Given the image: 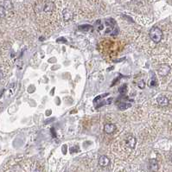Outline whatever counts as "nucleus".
I'll return each mask as SVG.
<instances>
[{"mask_svg":"<svg viewBox=\"0 0 172 172\" xmlns=\"http://www.w3.org/2000/svg\"><path fill=\"white\" fill-rule=\"evenodd\" d=\"M171 71V67L167 64H163L161 65L158 69V74L162 76H166Z\"/></svg>","mask_w":172,"mask_h":172,"instance_id":"nucleus-2","label":"nucleus"},{"mask_svg":"<svg viewBox=\"0 0 172 172\" xmlns=\"http://www.w3.org/2000/svg\"><path fill=\"white\" fill-rule=\"evenodd\" d=\"M149 168L151 171L156 172L158 171V163L156 159H150L149 161Z\"/></svg>","mask_w":172,"mask_h":172,"instance_id":"nucleus-6","label":"nucleus"},{"mask_svg":"<svg viewBox=\"0 0 172 172\" xmlns=\"http://www.w3.org/2000/svg\"><path fill=\"white\" fill-rule=\"evenodd\" d=\"M157 102H158V104L160 106L164 107V106H167L169 105V99L166 96L160 95V96L158 97V99H157Z\"/></svg>","mask_w":172,"mask_h":172,"instance_id":"nucleus-3","label":"nucleus"},{"mask_svg":"<svg viewBox=\"0 0 172 172\" xmlns=\"http://www.w3.org/2000/svg\"><path fill=\"white\" fill-rule=\"evenodd\" d=\"M99 164L101 167H106L110 164V159L108 158L106 156H101L99 158Z\"/></svg>","mask_w":172,"mask_h":172,"instance_id":"nucleus-7","label":"nucleus"},{"mask_svg":"<svg viewBox=\"0 0 172 172\" xmlns=\"http://www.w3.org/2000/svg\"><path fill=\"white\" fill-rule=\"evenodd\" d=\"M131 106V104H128V103H125V102H122L119 105V108L120 110H125V109H127Z\"/></svg>","mask_w":172,"mask_h":172,"instance_id":"nucleus-10","label":"nucleus"},{"mask_svg":"<svg viewBox=\"0 0 172 172\" xmlns=\"http://www.w3.org/2000/svg\"><path fill=\"white\" fill-rule=\"evenodd\" d=\"M171 161H172V158H171Z\"/></svg>","mask_w":172,"mask_h":172,"instance_id":"nucleus-19","label":"nucleus"},{"mask_svg":"<svg viewBox=\"0 0 172 172\" xmlns=\"http://www.w3.org/2000/svg\"><path fill=\"white\" fill-rule=\"evenodd\" d=\"M3 79V73H2V71L0 70V80Z\"/></svg>","mask_w":172,"mask_h":172,"instance_id":"nucleus-18","label":"nucleus"},{"mask_svg":"<svg viewBox=\"0 0 172 172\" xmlns=\"http://www.w3.org/2000/svg\"><path fill=\"white\" fill-rule=\"evenodd\" d=\"M126 90H127V88H126V85H123L122 87H120L119 88V92L121 93V94L125 93Z\"/></svg>","mask_w":172,"mask_h":172,"instance_id":"nucleus-13","label":"nucleus"},{"mask_svg":"<svg viewBox=\"0 0 172 172\" xmlns=\"http://www.w3.org/2000/svg\"><path fill=\"white\" fill-rule=\"evenodd\" d=\"M149 36L152 42H154L155 43H158L163 39V31L158 27H152L150 30Z\"/></svg>","mask_w":172,"mask_h":172,"instance_id":"nucleus-1","label":"nucleus"},{"mask_svg":"<svg viewBox=\"0 0 172 172\" xmlns=\"http://www.w3.org/2000/svg\"><path fill=\"white\" fill-rule=\"evenodd\" d=\"M78 150H79V148H78L77 146H75V147L70 148V152H71V153H74L75 151H77Z\"/></svg>","mask_w":172,"mask_h":172,"instance_id":"nucleus-16","label":"nucleus"},{"mask_svg":"<svg viewBox=\"0 0 172 172\" xmlns=\"http://www.w3.org/2000/svg\"><path fill=\"white\" fill-rule=\"evenodd\" d=\"M72 16H73V14H72V12L70 11H68L67 9L63 11V18H64L65 21L70 20L72 18Z\"/></svg>","mask_w":172,"mask_h":172,"instance_id":"nucleus-9","label":"nucleus"},{"mask_svg":"<svg viewBox=\"0 0 172 172\" xmlns=\"http://www.w3.org/2000/svg\"><path fill=\"white\" fill-rule=\"evenodd\" d=\"M80 30H83V31H88L90 29H92V26L90 25H84V26H79Z\"/></svg>","mask_w":172,"mask_h":172,"instance_id":"nucleus-12","label":"nucleus"},{"mask_svg":"<svg viewBox=\"0 0 172 172\" xmlns=\"http://www.w3.org/2000/svg\"><path fill=\"white\" fill-rule=\"evenodd\" d=\"M54 9V4L52 2L47 3V4L44 5V7H43V11H44L45 12H50V11H53Z\"/></svg>","mask_w":172,"mask_h":172,"instance_id":"nucleus-8","label":"nucleus"},{"mask_svg":"<svg viewBox=\"0 0 172 172\" xmlns=\"http://www.w3.org/2000/svg\"><path fill=\"white\" fill-rule=\"evenodd\" d=\"M157 85V81H156V79L154 78V80H151L150 83V87H154Z\"/></svg>","mask_w":172,"mask_h":172,"instance_id":"nucleus-17","label":"nucleus"},{"mask_svg":"<svg viewBox=\"0 0 172 172\" xmlns=\"http://www.w3.org/2000/svg\"><path fill=\"white\" fill-rule=\"evenodd\" d=\"M125 143H126V145H127V146H128L129 148L134 149L135 146H136L137 141H136L135 137H133V136H128V137L126 138V139H125Z\"/></svg>","mask_w":172,"mask_h":172,"instance_id":"nucleus-5","label":"nucleus"},{"mask_svg":"<svg viewBox=\"0 0 172 172\" xmlns=\"http://www.w3.org/2000/svg\"><path fill=\"white\" fill-rule=\"evenodd\" d=\"M5 16V9L4 6H0V17H4Z\"/></svg>","mask_w":172,"mask_h":172,"instance_id":"nucleus-15","label":"nucleus"},{"mask_svg":"<svg viewBox=\"0 0 172 172\" xmlns=\"http://www.w3.org/2000/svg\"><path fill=\"white\" fill-rule=\"evenodd\" d=\"M116 125L114 124H111V123H107L104 126V132L106 134H112L116 131Z\"/></svg>","mask_w":172,"mask_h":172,"instance_id":"nucleus-4","label":"nucleus"},{"mask_svg":"<svg viewBox=\"0 0 172 172\" xmlns=\"http://www.w3.org/2000/svg\"><path fill=\"white\" fill-rule=\"evenodd\" d=\"M138 87H139V88H141V89H144L145 87V80H139V82H138Z\"/></svg>","mask_w":172,"mask_h":172,"instance_id":"nucleus-14","label":"nucleus"},{"mask_svg":"<svg viewBox=\"0 0 172 172\" xmlns=\"http://www.w3.org/2000/svg\"><path fill=\"white\" fill-rule=\"evenodd\" d=\"M4 9H8V10L12 9V4H11V1H9V0L4 1Z\"/></svg>","mask_w":172,"mask_h":172,"instance_id":"nucleus-11","label":"nucleus"}]
</instances>
